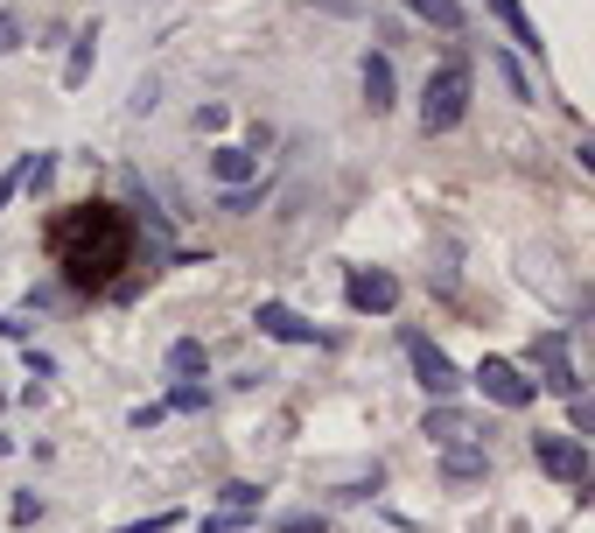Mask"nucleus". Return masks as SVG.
<instances>
[{"mask_svg": "<svg viewBox=\"0 0 595 533\" xmlns=\"http://www.w3.org/2000/svg\"><path fill=\"white\" fill-rule=\"evenodd\" d=\"M280 533H330V520H322V512H287Z\"/></svg>", "mask_w": 595, "mask_h": 533, "instance_id": "bb28decb", "label": "nucleus"}, {"mask_svg": "<svg viewBox=\"0 0 595 533\" xmlns=\"http://www.w3.org/2000/svg\"><path fill=\"white\" fill-rule=\"evenodd\" d=\"M56 183V155H29L22 162V189H49Z\"/></svg>", "mask_w": 595, "mask_h": 533, "instance_id": "4be33fe9", "label": "nucleus"}, {"mask_svg": "<svg viewBox=\"0 0 595 533\" xmlns=\"http://www.w3.org/2000/svg\"><path fill=\"white\" fill-rule=\"evenodd\" d=\"M126 422H133V428H141V435H147V428H162V422H168V407H162V400H141V407H133V414H126Z\"/></svg>", "mask_w": 595, "mask_h": 533, "instance_id": "393cba45", "label": "nucleus"}, {"mask_svg": "<svg viewBox=\"0 0 595 533\" xmlns=\"http://www.w3.org/2000/svg\"><path fill=\"white\" fill-rule=\"evenodd\" d=\"M532 464H540L547 478L574 485V491L588 485V443H582V435H568V428H540V435H532Z\"/></svg>", "mask_w": 595, "mask_h": 533, "instance_id": "20e7f679", "label": "nucleus"}, {"mask_svg": "<svg viewBox=\"0 0 595 533\" xmlns=\"http://www.w3.org/2000/svg\"><path fill=\"white\" fill-rule=\"evenodd\" d=\"M266 204V176H253V183H232V189H218V211H232V218H253Z\"/></svg>", "mask_w": 595, "mask_h": 533, "instance_id": "2eb2a0df", "label": "nucleus"}, {"mask_svg": "<svg viewBox=\"0 0 595 533\" xmlns=\"http://www.w3.org/2000/svg\"><path fill=\"white\" fill-rule=\"evenodd\" d=\"M218 499L232 505V512H260V499H266V491H260V485H245V478H232V485L218 491Z\"/></svg>", "mask_w": 595, "mask_h": 533, "instance_id": "412c9836", "label": "nucleus"}, {"mask_svg": "<svg viewBox=\"0 0 595 533\" xmlns=\"http://www.w3.org/2000/svg\"><path fill=\"white\" fill-rule=\"evenodd\" d=\"M399 345H407V366L420 379V393H434V400H449V393H463V372H455V358L434 345V337H420L414 323L399 330Z\"/></svg>", "mask_w": 595, "mask_h": 533, "instance_id": "7ed1b4c3", "label": "nucleus"}, {"mask_svg": "<svg viewBox=\"0 0 595 533\" xmlns=\"http://www.w3.org/2000/svg\"><path fill=\"white\" fill-rule=\"evenodd\" d=\"M316 8H330V14H357L364 0H316Z\"/></svg>", "mask_w": 595, "mask_h": 533, "instance_id": "72a5a7b5", "label": "nucleus"}, {"mask_svg": "<svg viewBox=\"0 0 595 533\" xmlns=\"http://www.w3.org/2000/svg\"><path fill=\"white\" fill-rule=\"evenodd\" d=\"M29 379H56V358L35 351V345H29Z\"/></svg>", "mask_w": 595, "mask_h": 533, "instance_id": "7c9ffc66", "label": "nucleus"}, {"mask_svg": "<svg viewBox=\"0 0 595 533\" xmlns=\"http://www.w3.org/2000/svg\"><path fill=\"white\" fill-rule=\"evenodd\" d=\"M224 120H232L224 106H197V133H224Z\"/></svg>", "mask_w": 595, "mask_h": 533, "instance_id": "c85d7f7f", "label": "nucleus"}, {"mask_svg": "<svg viewBox=\"0 0 595 533\" xmlns=\"http://www.w3.org/2000/svg\"><path fill=\"white\" fill-rule=\"evenodd\" d=\"M407 14H420L428 29H463V0H407Z\"/></svg>", "mask_w": 595, "mask_h": 533, "instance_id": "f3484780", "label": "nucleus"}, {"mask_svg": "<svg viewBox=\"0 0 595 533\" xmlns=\"http://www.w3.org/2000/svg\"><path fill=\"white\" fill-rule=\"evenodd\" d=\"M532 366H540V379H532L540 393H561V400L582 393V372H574V358H568V330H540V337H532Z\"/></svg>", "mask_w": 595, "mask_h": 533, "instance_id": "39448f33", "label": "nucleus"}, {"mask_svg": "<svg viewBox=\"0 0 595 533\" xmlns=\"http://www.w3.org/2000/svg\"><path fill=\"white\" fill-rule=\"evenodd\" d=\"M91 64H99V22L70 35V64H64V91H85V85H91Z\"/></svg>", "mask_w": 595, "mask_h": 533, "instance_id": "f8f14e48", "label": "nucleus"}, {"mask_svg": "<svg viewBox=\"0 0 595 533\" xmlns=\"http://www.w3.org/2000/svg\"><path fill=\"white\" fill-rule=\"evenodd\" d=\"M568 422H574L568 435H582V443H588V428H595V407H588V393H574V400H568Z\"/></svg>", "mask_w": 595, "mask_h": 533, "instance_id": "b1692460", "label": "nucleus"}, {"mask_svg": "<svg viewBox=\"0 0 595 533\" xmlns=\"http://www.w3.org/2000/svg\"><path fill=\"white\" fill-rule=\"evenodd\" d=\"M357 78H364V106H372V112H393L399 106V78H393V56L386 50H364Z\"/></svg>", "mask_w": 595, "mask_h": 533, "instance_id": "9b49d317", "label": "nucleus"}, {"mask_svg": "<svg viewBox=\"0 0 595 533\" xmlns=\"http://www.w3.org/2000/svg\"><path fill=\"white\" fill-rule=\"evenodd\" d=\"M162 407H176V414H203V407H210V387H203V379H176Z\"/></svg>", "mask_w": 595, "mask_h": 533, "instance_id": "a211bd4d", "label": "nucleus"}, {"mask_svg": "<svg viewBox=\"0 0 595 533\" xmlns=\"http://www.w3.org/2000/svg\"><path fill=\"white\" fill-rule=\"evenodd\" d=\"M210 176H218V189L253 183L260 176V155H253V148H210Z\"/></svg>", "mask_w": 595, "mask_h": 533, "instance_id": "ddd939ff", "label": "nucleus"}, {"mask_svg": "<svg viewBox=\"0 0 595 533\" xmlns=\"http://www.w3.org/2000/svg\"><path fill=\"white\" fill-rule=\"evenodd\" d=\"M8 520H14V526H35V520H43V499H35V491H22V499L8 505Z\"/></svg>", "mask_w": 595, "mask_h": 533, "instance_id": "a878e982", "label": "nucleus"}, {"mask_svg": "<svg viewBox=\"0 0 595 533\" xmlns=\"http://www.w3.org/2000/svg\"><path fill=\"white\" fill-rule=\"evenodd\" d=\"M14 50H29V14L0 8V56H14Z\"/></svg>", "mask_w": 595, "mask_h": 533, "instance_id": "6ab92c4d", "label": "nucleus"}, {"mask_svg": "<svg viewBox=\"0 0 595 533\" xmlns=\"http://www.w3.org/2000/svg\"><path fill=\"white\" fill-rule=\"evenodd\" d=\"M162 99H155V78H141V85H133V112H155Z\"/></svg>", "mask_w": 595, "mask_h": 533, "instance_id": "2f4dec72", "label": "nucleus"}, {"mask_svg": "<svg viewBox=\"0 0 595 533\" xmlns=\"http://www.w3.org/2000/svg\"><path fill=\"white\" fill-rule=\"evenodd\" d=\"M441 485L449 491L491 485V443H441Z\"/></svg>", "mask_w": 595, "mask_h": 533, "instance_id": "6e6552de", "label": "nucleus"}, {"mask_svg": "<svg viewBox=\"0 0 595 533\" xmlns=\"http://www.w3.org/2000/svg\"><path fill=\"white\" fill-rule=\"evenodd\" d=\"M470 91H476L470 56H449V64L420 85V133H455V127L470 120Z\"/></svg>", "mask_w": 595, "mask_h": 533, "instance_id": "f03ea898", "label": "nucleus"}, {"mask_svg": "<svg viewBox=\"0 0 595 533\" xmlns=\"http://www.w3.org/2000/svg\"><path fill=\"white\" fill-rule=\"evenodd\" d=\"M14 189H22V162H14V168H0V211L14 204Z\"/></svg>", "mask_w": 595, "mask_h": 533, "instance_id": "c756f323", "label": "nucleus"}, {"mask_svg": "<svg viewBox=\"0 0 595 533\" xmlns=\"http://www.w3.org/2000/svg\"><path fill=\"white\" fill-rule=\"evenodd\" d=\"M0 337H8V345H29V323L22 316H0Z\"/></svg>", "mask_w": 595, "mask_h": 533, "instance_id": "473e14b6", "label": "nucleus"}, {"mask_svg": "<svg viewBox=\"0 0 595 533\" xmlns=\"http://www.w3.org/2000/svg\"><path fill=\"white\" fill-rule=\"evenodd\" d=\"M497 78H505V91H511V99H518V106H532V78H526V70H518V64H511V56H505V50H497Z\"/></svg>", "mask_w": 595, "mask_h": 533, "instance_id": "aec40b11", "label": "nucleus"}, {"mask_svg": "<svg viewBox=\"0 0 595 533\" xmlns=\"http://www.w3.org/2000/svg\"><path fill=\"white\" fill-rule=\"evenodd\" d=\"M253 520H260V512H210V520H203L197 533H245Z\"/></svg>", "mask_w": 595, "mask_h": 533, "instance_id": "5701e85b", "label": "nucleus"}, {"mask_svg": "<svg viewBox=\"0 0 595 533\" xmlns=\"http://www.w3.org/2000/svg\"><path fill=\"white\" fill-rule=\"evenodd\" d=\"M491 14H497V22L511 29V43L526 50V56H540V29H532V14L518 8V0H491Z\"/></svg>", "mask_w": 595, "mask_h": 533, "instance_id": "4468645a", "label": "nucleus"}, {"mask_svg": "<svg viewBox=\"0 0 595 533\" xmlns=\"http://www.w3.org/2000/svg\"><path fill=\"white\" fill-rule=\"evenodd\" d=\"M470 379H476V387H484V400H497L505 414H518V407H532V400H540V387H532V379L518 372L511 358H484Z\"/></svg>", "mask_w": 595, "mask_h": 533, "instance_id": "423d86ee", "label": "nucleus"}, {"mask_svg": "<svg viewBox=\"0 0 595 533\" xmlns=\"http://www.w3.org/2000/svg\"><path fill=\"white\" fill-rule=\"evenodd\" d=\"M420 435H434V443H484L491 422H476L470 407H455V400H434L428 422H420Z\"/></svg>", "mask_w": 595, "mask_h": 533, "instance_id": "1a4fd4ad", "label": "nucleus"}, {"mask_svg": "<svg viewBox=\"0 0 595 533\" xmlns=\"http://www.w3.org/2000/svg\"><path fill=\"white\" fill-rule=\"evenodd\" d=\"M183 526V512H155V520H133V526H112V533H168Z\"/></svg>", "mask_w": 595, "mask_h": 533, "instance_id": "cd10ccee", "label": "nucleus"}, {"mask_svg": "<svg viewBox=\"0 0 595 533\" xmlns=\"http://www.w3.org/2000/svg\"><path fill=\"white\" fill-rule=\"evenodd\" d=\"M260 337H274V345H322V330L301 309H287V302H260Z\"/></svg>", "mask_w": 595, "mask_h": 533, "instance_id": "9d476101", "label": "nucleus"}, {"mask_svg": "<svg viewBox=\"0 0 595 533\" xmlns=\"http://www.w3.org/2000/svg\"><path fill=\"white\" fill-rule=\"evenodd\" d=\"M168 372H176V379L210 372V345H203V337H183V345H168Z\"/></svg>", "mask_w": 595, "mask_h": 533, "instance_id": "dca6fc26", "label": "nucleus"}, {"mask_svg": "<svg viewBox=\"0 0 595 533\" xmlns=\"http://www.w3.org/2000/svg\"><path fill=\"white\" fill-rule=\"evenodd\" d=\"M343 302H351L357 316H393L399 309V274H386V266H351Z\"/></svg>", "mask_w": 595, "mask_h": 533, "instance_id": "0eeeda50", "label": "nucleus"}, {"mask_svg": "<svg viewBox=\"0 0 595 533\" xmlns=\"http://www.w3.org/2000/svg\"><path fill=\"white\" fill-rule=\"evenodd\" d=\"M133 253H141V232L120 204L85 197L49 225V260L78 295H120V266H133Z\"/></svg>", "mask_w": 595, "mask_h": 533, "instance_id": "f257e3e1", "label": "nucleus"}]
</instances>
